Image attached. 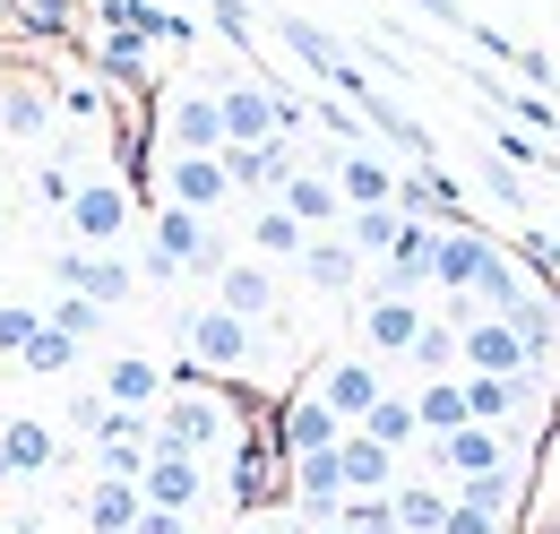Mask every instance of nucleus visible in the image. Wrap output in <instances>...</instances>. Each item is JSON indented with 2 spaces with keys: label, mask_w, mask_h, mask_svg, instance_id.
<instances>
[{
  "label": "nucleus",
  "mask_w": 560,
  "mask_h": 534,
  "mask_svg": "<svg viewBox=\"0 0 560 534\" xmlns=\"http://www.w3.org/2000/svg\"><path fill=\"white\" fill-rule=\"evenodd\" d=\"M44 328V311H35V302H0V353H9V362H18V353H26V336Z\"/></svg>",
  "instance_id": "c9c22d12"
},
{
  "label": "nucleus",
  "mask_w": 560,
  "mask_h": 534,
  "mask_svg": "<svg viewBox=\"0 0 560 534\" xmlns=\"http://www.w3.org/2000/svg\"><path fill=\"white\" fill-rule=\"evenodd\" d=\"M139 483H104V474H95V483H86V500H78V518H86V534H130L139 526Z\"/></svg>",
  "instance_id": "5701e85b"
},
{
  "label": "nucleus",
  "mask_w": 560,
  "mask_h": 534,
  "mask_svg": "<svg viewBox=\"0 0 560 534\" xmlns=\"http://www.w3.org/2000/svg\"><path fill=\"white\" fill-rule=\"evenodd\" d=\"M415 336H422L415 293H371V302H362V345H371V353H415Z\"/></svg>",
  "instance_id": "2eb2a0df"
},
{
  "label": "nucleus",
  "mask_w": 560,
  "mask_h": 534,
  "mask_svg": "<svg viewBox=\"0 0 560 534\" xmlns=\"http://www.w3.org/2000/svg\"><path fill=\"white\" fill-rule=\"evenodd\" d=\"M328 182H337V199L353 207H388L397 199V164L380 155V147H346V155H328Z\"/></svg>",
  "instance_id": "9d476101"
},
{
  "label": "nucleus",
  "mask_w": 560,
  "mask_h": 534,
  "mask_svg": "<svg viewBox=\"0 0 560 534\" xmlns=\"http://www.w3.org/2000/svg\"><path fill=\"white\" fill-rule=\"evenodd\" d=\"M199 491H208L199 457H147V474H139V500H147V509H173V518H190Z\"/></svg>",
  "instance_id": "6ab92c4d"
},
{
  "label": "nucleus",
  "mask_w": 560,
  "mask_h": 534,
  "mask_svg": "<svg viewBox=\"0 0 560 534\" xmlns=\"http://www.w3.org/2000/svg\"><path fill=\"white\" fill-rule=\"evenodd\" d=\"M440 534H500V518H491V509H466V500H448Z\"/></svg>",
  "instance_id": "4c0bfd02"
},
{
  "label": "nucleus",
  "mask_w": 560,
  "mask_h": 534,
  "mask_svg": "<svg viewBox=\"0 0 560 534\" xmlns=\"http://www.w3.org/2000/svg\"><path fill=\"white\" fill-rule=\"evenodd\" d=\"M52 276H61V293H86L95 311H121V302L139 293V267H130V259H113V251H78V242L52 259Z\"/></svg>",
  "instance_id": "20e7f679"
},
{
  "label": "nucleus",
  "mask_w": 560,
  "mask_h": 534,
  "mask_svg": "<svg viewBox=\"0 0 560 534\" xmlns=\"http://www.w3.org/2000/svg\"><path fill=\"white\" fill-rule=\"evenodd\" d=\"M104 414H113V405L95 397V388H78V397H70V414H61V422H70V431H86V440H95V422H104Z\"/></svg>",
  "instance_id": "58836bf2"
},
{
  "label": "nucleus",
  "mask_w": 560,
  "mask_h": 534,
  "mask_svg": "<svg viewBox=\"0 0 560 534\" xmlns=\"http://www.w3.org/2000/svg\"><path fill=\"white\" fill-rule=\"evenodd\" d=\"M397 233H406L397 207H353V216H346V251H353V259H388Z\"/></svg>",
  "instance_id": "a878e982"
},
{
  "label": "nucleus",
  "mask_w": 560,
  "mask_h": 534,
  "mask_svg": "<svg viewBox=\"0 0 560 534\" xmlns=\"http://www.w3.org/2000/svg\"><path fill=\"white\" fill-rule=\"evenodd\" d=\"M233 534H268V526H233Z\"/></svg>",
  "instance_id": "49530a36"
},
{
  "label": "nucleus",
  "mask_w": 560,
  "mask_h": 534,
  "mask_svg": "<svg viewBox=\"0 0 560 534\" xmlns=\"http://www.w3.org/2000/svg\"><path fill=\"white\" fill-rule=\"evenodd\" d=\"M302 276H311L319 293H353V276H362V259H353V251L337 242V233H311V242H302Z\"/></svg>",
  "instance_id": "393cba45"
},
{
  "label": "nucleus",
  "mask_w": 560,
  "mask_h": 534,
  "mask_svg": "<svg viewBox=\"0 0 560 534\" xmlns=\"http://www.w3.org/2000/svg\"><path fill=\"white\" fill-rule=\"evenodd\" d=\"M509 113H517V121H526L535 138H544V130H560V113L544 104V95H509Z\"/></svg>",
  "instance_id": "ea45409f"
},
{
  "label": "nucleus",
  "mask_w": 560,
  "mask_h": 534,
  "mask_svg": "<svg viewBox=\"0 0 560 534\" xmlns=\"http://www.w3.org/2000/svg\"><path fill=\"white\" fill-rule=\"evenodd\" d=\"M415 422L431 431V440H448V431L466 422V388H457V380H422V397H415Z\"/></svg>",
  "instance_id": "c756f323"
},
{
  "label": "nucleus",
  "mask_w": 560,
  "mask_h": 534,
  "mask_svg": "<svg viewBox=\"0 0 560 534\" xmlns=\"http://www.w3.org/2000/svg\"><path fill=\"white\" fill-rule=\"evenodd\" d=\"M415 371H431V380H457V328L448 320H422V336H415V353H406Z\"/></svg>",
  "instance_id": "473e14b6"
},
{
  "label": "nucleus",
  "mask_w": 560,
  "mask_h": 534,
  "mask_svg": "<svg viewBox=\"0 0 560 534\" xmlns=\"http://www.w3.org/2000/svg\"><path fill=\"white\" fill-rule=\"evenodd\" d=\"M147 422H155V457H208V449H224V431H233L224 397H215V388H190V380L155 405Z\"/></svg>",
  "instance_id": "f257e3e1"
},
{
  "label": "nucleus",
  "mask_w": 560,
  "mask_h": 534,
  "mask_svg": "<svg viewBox=\"0 0 560 534\" xmlns=\"http://www.w3.org/2000/svg\"><path fill=\"white\" fill-rule=\"evenodd\" d=\"M147 457H155V422L147 414H104L95 422V474L104 483H139Z\"/></svg>",
  "instance_id": "0eeeda50"
},
{
  "label": "nucleus",
  "mask_w": 560,
  "mask_h": 534,
  "mask_svg": "<svg viewBox=\"0 0 560 534\" xmlns=\"http://www.w3.org/2000/svg\"><path fill=\"white\" fill-rule=\"evenodd\" d=\"M457 380H535V362H526V345L500 328V320H466L457 328Z\"/></svg>",
  "instance_id": "39448f33"
},
{
  "label": "nucleus",
  "mask_w": 560,
  "mask_h": 534,
  "mask_svg": "<svg viewBox=\"0 0 560 534\" xmlns=\"http://www.w3.org/2000/svg\"><path fill=\"white\" fill-rule=\"evenodd\" d=\"M388 509H397V534H440L448 491H440V483H397V491H388Z\"/></svg>",
  "instance_id": "cd10ccee"
},
{
  "label": "nucleus",
  "mask_w": 560,
  "mask_h": 534,
  "mask_svg": "<svg viewBox=\"0 0 560 534\" xmlns=\"http://www.w3.org/2000/svg\"><path fill=\"white\" fill-rule=\"evenodd\" d=\"M130 534H190V518H173V509H139V526Z\"/></svg>",
  "instance_id": "79ce46f5"
},
{
  "label": "nucleus",
  "mask_w": 560,
  "mask_h": 534,
  "mask_svg": "<svg viewBox=\"0 0 560 534\" xmlns=\"http://www.w3.org/2000/svg\"><path fill=\"white\" fill-rule=\"evenodd\" d=\"M224 190H250V199H277L293 182V138H259V147H224Z\"/></svg>",
  "instance_id": "6e6552de"
},
{
  "label": "nucleus",
  "mask_w": 560,
  "mask_h": 534,
  "mask_svg": "<svg viewBox=\"0 0 560 534\" xmlns=\"http://www.w3.org/2000/svg\"><path fill=\"white\" fill-rule=\"evenodd\" d=\"M431 466L448 483H475V474H500L509 466V431H483V422H457L448 440H431Z\"/></svg>",
  "instance_id": "1a4fd4ad"
},
{
  "label": "nucleus",
  "mask_w": 560,
  "mask_h": 534,
  "mask_svg": "<svg viewBox=\"0 0 560 534\" xmlns=\"http://www.w3.org/2000/svg\"><path fill=\"white\" fill-rule=\"evenodd\" d=\"M182 345H190L199 371H242V362L259 353V336L242 328L233 311H215V302H190V311H182Z\"/></svg>",
  "instance_id": "7ed1b4c3"
},
{
  "label": "nucleus",
  "mask_w": 560,
  "mask_h": 534,
  "mask_svg": "<svg viewBox=\"0 0 560 534\" xmlns=\"http://www.w3.org/2000/svg\"><path fill=\"white\" fill-rule=\"evenodd\" d=\"M311 397L328 405V414H337V422H362V414H371V405L388 397V388H380V371H371V353H346V362H328V371H319V388H311Z\"/></svg>",
  "instance_id": "9b49d317"
},
{
  "label": "nucleus",
  "mask_w": 560,
  "mask_h": 534,
  "mask_svg": "<svg viewBox=\"0 0 560 534\" xmlns=\"http://www.w3.org/2000/svg\"><path fill=\"white\" fill-rule=\"evenodd\" d=\"M224 199H233V190H224V164H215V155H173V164H164V207L215 216Z\"/></svg>",
  "instance_id": "f3484780"
},
{
  "label": "nucleus",
  "mask_w": 560,
  "mask_h": 534,
  "mask_svg": "<svg viewBox=\"0 0 560 534\" xmlns=\"http://www.w3.org/2000/svg\"><path fill=\"white\" fill-rule=\"evenodd\" d=\"M337 474H346V500H388V483H397V457H388L380 440L346 431V440H337Z\"/></svg>",
  "instance_id": "aec40b11"
},
{
  "label": "nucleus",
  "mask_w": 560,
  "mask_h": 534,
  "mask_svg": "<svg viewBox=\"0 0 560 534\" xmlns=\"http://www.w3.org/2000/svg\"><path fill=\"white\" fill-rule=\"evenodd\" d=\"M491 251H500V242H491V233L475 224V216H457V224H440V242H431V293H448V302H466V293H475V276L491 267Z\"/></svg>",
  "instance_id": "f03ea898"
},
{
  "label": "nucleus",
  "mask_w": 560,
  "mask_h": 534,
  "mask_svg": "<svg viewBox=\"0 0 560 534\" xmlns=\"http://www.w3.org/2000/svg\"><path fill=\"white\" fill-rule=\"evenodd\" d=\"M78 233V251H113L121 233H130V190L121 182H78V199L61 207Z\"/></svg>",
  "instance_id": "423d86ee"
},
{
  "label": "nucleus",
  "mask_w": 560,
  "mask_h": 534,
  "mask_svg": "<svg viewBox=\"0 0 560 534\" xmlns=\"http://www.w3.org/2000/svg\"><path fill=\"white\" fill-rule=\"evenodd\" d=\"M164 130H173V155H215L224 147V121H215V86H182L164 104Z\"/></svg>",
  "instance_id": "ddd939ff"
},
{
  "label": "nucleus",
  "mask_w": 560,
  "mask_h": 534,
  "mask_svg": "<svg viewBox=\"0 0 560 534\" xmlns=\"http://www.w3.org/2000/svg\"><path fill=\"white\" fill-rule=\"evenodd\" d=\"M95 69H104V78H147V44H130V35H104V44H95Z\"/></svg>",
  "instance_id": "f704fd0d"
},
{
  "label": "nucleus",
  "mask_w": 560,
  "mask_h": 534,
  "mask_svg": "<svg viewBox=\"0 0 560 534\" xmlns=\"http://www.w3.org/2000/svg\"><path fill=\"white\" fill-rule=\"evenodd\" d=\"M44 328L70 336V345H95V336H104V311H95L86 293H61V302H44Z\"/></svg>",
  "instance_id": "2f4dec72"
},
{
  "label": "nucleus",
  "mask_w": 560,
  "mask_h": 534,
  "mask_svg": "<svg viewBox=\"0 0 560 534\" xmlns=\"http://www.w3.org/2000/svg\"><path fill=\"white\" fill-rule=\"evenodd\" d=\"M353 431H362V440H380L388 457H397V449H415V440H422V422H415V397H380L371 414H362V422H353Z\"/></svg>",
  "instance_id": "bb28decb"
},
{
  "label": "nucleus",
  "mask_w": 560,
  "mask_h": 534,
  "mask_svg": "<svg viewBox=\"0 0 560 534\" xmlns=\"http://www.w3.org/2000/svg\"><path fill=\"white\" fill-rule=\"evenodd\" d=\"M337 440H346V422H337L319 397H293L277 414V449L284 457H319V449H337Z\"/></svg>",
  "instance_id": "412c9836"
},
{
  "label": "nucleus",
  "mask_w": 560,
  "mask_h": 534,
  "mask_svg": "<svg viewBox=\"0 0 560 534\" xmlns=\"http://www.w3.org/2000/svg\"><path fill=\"white\" fill-rule=\"evenodd\" d=\"M0 130H9V138H44V130H52V95L26 86V78L0 86Z\"/></svg>",
  "instance_id": "c85d7f7f"
},
{
  "label": "nucleus",
  "mask_w": 560,
  "mask_h": 534,
  "mask_svg": "<svg viewBox=\"0 0 560 534\" xmlns=\"http://www.w3.org/2000/svg\"><path fill=\"white\" fill-rule=\"evenodd\" d=\"M277 207L302 224V233H328L337 216H346V199H337V182H328V164H293V182L277 190Z\"/></svg>",
  "instance_id": "4468645a"
},
{
  "label": "nucleus",
  "mask_w": 560,
  "mask_h": 534,
  "mask_svg": "<svg viewBox=\"0 0 560 534\" xmlns=\"http://www.w3.org/2000/svg\"><path fill=\"white\" fill-rule=\"evenodd\" d=\"M18 362H26L35 380H61V371H78V345H70V336H52V328H35V336H26V353H18Z\"/></svg>",
  "instance_id": "72a5a7b5"
},
{
  "label": "nucleus",
  "mask_w": 560,
  "mask_h": 534,
  "mask_svg": "<svg viewBox=\"0 0 560 534\" xmlns=\"http://www.w3.org/2000/svg\"><path fill=\"white\" fill-rule=\"evenodd\" d=\"M284 53H293V61L302 69H319V78H328V86H337V95H362V86H371V78H362V69L346 61V53H337V35H319V26H311V18H284Z\"/></svg>",
  "instance_id": "f8f14e48"
},
{
  "label": "nucleus",
  "mask_w": 560,
  "mask_h": 534,
  "mask_svg": "<svg viewBox=\"0 0 560 534\" xmlns=\"http://www.w3.org/2000/svg\"><path fill=\"white\" fill-rule=\"evenodd\" d=\"M483 190H491V199H509V207L526 199V190H517V173H509V164H491V173H483Z\"/></svg>",
  "instance_id": "c03bdc74"
},
{
  "label": "nucleus",
  "mask_w": 560,
  "mask_h": 534,
  "mask_svg": "<svg viewBox=\"0 0 560 534\" xmlns=\"http://www.w3.org/2000/svg\"><path fill=\"white\" fill-rule=\"evenodd\" d=\"M500 328L526 345V362H544V353L560 345V311L544 302V293H526V302H509V311H500Z\"/></svg>",
  "instance_id": "b1692460"
},
{
  "label": "nucleus",
  "mask_w": 560,
  "mask_h": 534,
  "mask_svg": "<svg viewBox=\"0 0 560 534\" xmlns=\"http://www.w3.org/2000/svg\"><path fill=\"white\" fill-rule=\"evenodd\" d=\"M61 104H70V121H104V95H95V86H70Z\"/></svg>",
  "instance_id": "37998d69"
},
{
  "label": "nucleus",
  "mask_w": 560,
  "mask_h": 534,
  "mask_svg": "<svg viewBox=\"0 0 560 534\" xmlns=\"http://www.w3.org/2000/svg\"><path fill=\"white\" fill-rule=\"evenodd\" d=\"M215 311H233L242 328H259V320H277V276L259 259H233L224 276H215Z\"/></svg>",
  "instance_id": "dca6fc26"
},
{
  "label": "nucleus",
  "mask_w": 560,
  "mask_h": 534,
  "mask_svg": "<svg viewBox=\"0 0 560 534\" xmlns=\"http://www.w3.org/2000/svg\"><path fill=\"white\" fill-rule=\"evenodd\" d=\"M35 190H44V199H52V207H70V199H78V182H70V173H61V164H44V173H35Z\"/></svg>",
  "instance_id": "a19ab883"
},
{
  "label": "nucleus",
  "mask_w": 560,
  "mask_h": 534,
  "mask_svg": "<svg viewBox=\"0 0 560 534\" xmlns=\"http://www.w3.org/2000/svg\"><path fill=\"white\" fill-rule=\"evenodd\" d=\"M250 242H259V259H302V242H311V233H302L277 199H268L259 216H250Z\"/></svg>",
  "instance_id": "7c9ffc66"
},
{
  "label": "nucleus",
  "mask_w": 560,
  "mask_h": 534,
  "mask_svg": "<svg viewBox=\"0 0 560 534\" xmlns=\"http://www.w3.org/2000/svg\"><path fill=\"white\" fill-rule=\"evenodd\" d=\"M95 397L113 405V414H155V405H164V371H155L147 353H113V362H104V388H95Z\"/></svg>",
  "instance_id": "a211bd4d"
},
{
  "label": "nucleus",
  "mask_w": 560,
  "mask_h": 534,
  "mask_svg": "<svg viewBox=\"0 0 560 534\" xmlns=\"http://www.w3.org/2000/svg\"><path fill=\"white\" fill-rule=\"evenodd\" d=\"M293 534H346V526H337V518H319V526H293Z\"/></svg>",
  "instance_id": "a18cd8bd"
},
{
  "label": "nucleus",
  "mask_w": 560,
  "mask_h": 534,
  "mask_svg": "<svg viewBox=\"0 0 560 534\" xmlns=\"http://www.w3.org/2000/svg\"><path fill=\"white\" fill-rule=\"evenodd\" d=\"M337 526H346V534H397V509H388V500H346Z\"/></svg>",
  "instance_id": "e433bc0d"
},
{
  "label": "nucleus",
  "mask_w": 560,
  "mask_h": 534,
  "mask_svg": "<svg viewBox=\"0 0 560 534\" xmlns=\"http://www.w3.org/2000/svg\"><path fill=\"white\" fill-rule=\"evenodd\" d=\"M52 457H61V431L52 422H35V414L0 422V474H52Z\"/></svg>",
  "instance_id": "4be33fe9"
}]
</instances>
